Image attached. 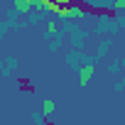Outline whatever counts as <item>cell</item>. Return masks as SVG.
<instances>
[{
	"mask_svg": "<svg viewBox=\"0 0 125 125\" xmlns=\"http://www.w3.org/2000/svg\"><path fill=\"white\" fill-rule=\"evenodd\" d=\"M83 15H86V8L81 3H69V5L61 8V12H59V17H64V20H81Z\"/></svg>",
	"mask_w": 125,
	"mask_h": 125,
	"instance_id": "cell-1",
	"label": "cell"
},
{
	"mask_svg": "<svg viewBox=\"0 0 125 125\" xmlns=\"http://www.w3.org/2000/svg\"><path fill=\"white\" fill-rule=\"evenodd\" d=\"M91 76H93V66H91V64H83V66L79 69V86H88Z\"/></svg>",
	"mask_w": 125,
	"mask_h": 125,
	"instance_id": "cell-2",
	"label": "cell"
},
{
	"mask_svg": "<svg viewBox=\"0 0 125 125\" xmlns=\"http://www.w3.org/2000/svg\"><path fill=\"white\" fill-rule=\"evenodd\" d=\"M42 113H44V118H49V115L54 113V101H49V98H47V101L42 103Z\"/></svg>",
	"mask_w": 125,
	"mask_h": 125,
	"instance_id": "cell-3",
	"label": "cell"
},
{
	"mask_svg": "<svg viewBox=\"0 0 125 125\" xmlns=\"http://www.w3.org/2000/svg\"><path fill=\"white\" fill-rule=\"evenodd\" d=\"M110 8H113L115 12H120V10H125V0H110Z\"/></svg>",
	"mask_w": 125,
	"mask_h": 125,
	"instance_id": "cell-4",
	"label": "cell"
},
{
	"mask_svg": "<svg viewBox=\"0 0 125 125\" xmlns=\"http://www.w3.org/2000/svg\"><path fill=\"white\" fill-rule=\"evenodd\" d=\"M56 30H59V27H56V22H47V32H49V34H54Z\"/></svg>",
	"mask_w": 125,
	"mask_h": 125,
	"instance_id": "cell-5",
	"label": "cell"
},
{
	"mask_svg": "<svg viewBox=\"0 0 125 125\" xmlns=\"http://www.w3.org/2000/svg\"><path fill=\"white\" fill-rule=\"evenodd\" d=\"M54 3H56V5H61V8H64V5H69V3H71V0H54Z\"/></svg>",
	"mask_w": 125,
	"mask_h": 125,
	"instance_id": "cell-6",
	"label": "cell"
},
{
	"mask_svg": "<svg viewBox=\"0 0 125 125\" xmlns=\"http://www.w3.org/2000/svg\"><path fill=\"white\" fill-rule=\"evenodd\" d=\"M0 88H3V76H0Z\"/></svg>",
	"mask_w": 125,
	"mask_h": 125,
	"instance_id": "cell-7",
	"label": "cell"
},
{
	"mask_svg": "<svg viewBox=\"0 0 125 125\" xmlns=\"http://www.w3.org/2000/svg\"><path fill=\"white\" fill-rule=\"evenodd\" d=\"M71 3H81V0H71Z\"/></svg>",
	"mask_w": 125,
	"mask_h": 125,
	"instance_id": "cell-8",
	"label": "cell"
},
{
	"mask_svg": "<svg viewBox=\"0 0 125 125\" xmlns=\"http://www.w3.org/2000/svg\"><path fill=\"white\" fill-rule=\"evenodd\" d=\"M0 93H3V88H0Z\"/></svg>",
	"mask_w": 125,
	"mask_h": 125,
	"instance_id": "cell-9",
	"label": "cell"
}]
</instances>
